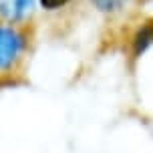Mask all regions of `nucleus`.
Instances as JSON below:
<instances>
[{"mask_svg":"<svg viewBox=\"0 0 153 153\" xmlns=\"http://www.w3.org/2000/svg\"><path fill=\"white\" fill-rule=\"evenodd\" d=\"M153 40V26L151 22H147L141 30L137 32V36H135V54H143L147 51V46L151 45Z\"/></svg>","mask_w":153,"mask_h":153,"instance_id":"7ed1b4c3","label":"nucleus"},{"mask_svg":"<svg viewBox=\"0 0 153 153\" xmlns=\"http://www.w3.org/2000/svg\"><path fill=\"white\" fill-rule=\"evenodd\" d=\"M34 8V0H0V14L6 20H22Z\"/></svg>","mask_w":153,"mask_h":153,"instance_id":"f03ea898","label":"nucleus"},{"mask_svg":"<svg viewBox=\"0 0 153 153\" xmlns=\"http://www.w3.org/2000/svg\"><path fill=\"white\" fill-rule=\"evenodd\" d=\"M67 0H40V4L45 8H48V10H54V8H59V6H62Z\"/></svg>","mask_w":153,"mask_h":153,"instance_id":"39448f33","label":"nucleus"},{"mask_svg":"<svg viewBox=\"0 0 153 153\" xmlns=\"http://www.w3.org/2000/svg\"><path fill=\"white\" fill-rule=\"evenodd\" d=\"M20 46H22V38L18 36V32L8 26H0V71L8 69L16 61Z\"/></svg>","mask_w":153,"mask_h":153,"instance_id":"f257e3e1","label":"nucleus"},{"mask_svg":"<svg viewBox=\"0 0 153 153\" xmlns=\"http://www.w3.org/2000/svg\"><path fill=\"white\" fill-rule=\"evenodd\" d=\"M95 2V6L103 10V12H113V10H119L123 6V2L125 0H93Z\"/></svg>","mask_w":153,"mask_h":153,"instance_id":"20e7f679","label":"nucleus"}]
</instances>
